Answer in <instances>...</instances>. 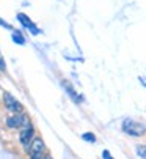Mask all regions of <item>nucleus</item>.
<instances>
[{
  "label": "nucleus",
  "mask_w": 146,
  "mask_h": 159,
  "mask_svg": "<svg viewBox=\"0 0 146 159\" xmlns=\"http://www.w3.org/2000/svg\"><path fill=\"white\" fill-rule=\"evenodd\" d=\"M123 131L131 135V137H141V135H144L146 132V126L143 123H138V121H134L131 118L124 120L123 121Z\"/></svg>",
  "instance_id": "obj_1"
},
{
  "label": "nucleus",
  "mask_w": 146,
  "mask_h": 159,
  "mask_svg": "<svg viewBox=\"0 0 146 159\" xmlns=\"http://www.w3.org/2000/svg\"><path fill=\"white\" fill-rule=\"evenodd\" d=\"M3 104H5V107L8 109V110H13V112H16V113H20L24 109H22V104L19 102V101H16V98L14 96H11L10 93H5L3 95Z\"/></svg>",
  "instance_id": "obj_2"
},
{
  "label": "nucleus",
  "mask_w": 146,
  "mask_h": 159,
  "mask_svg": "<svg viewBox=\"0 0 146 159\" xmlns=\"http://www.w3.org/2000/svg\"><path fill=\"white\" fill-rule=\"evenodd\" d=\"M24 126H25V128H24V131L20 132L19 140H20V143L24 147H27L30 143V140L33 139V135H35V129H33L32 123H27V121H25V125H24Z\"/></svg>",
  "instance_id": "obj_3"
},
{
  "label": "nucleus",
  "mask_w": 146,
  "mask_h": 159,
  "mask_svg": "<svg viewBox=\"0 0 146 159\" xmlns=\"http://www.w3.org/2000/svg\"><path fill=\"white\" fill-rule=\"evenodd\" d=\"M24 125H25V117H24L22 113H17V115L10 117V118L7 120V126L11 128V129L20 128V126H24Z\"/></svg>",
  "instance_id": "obj_4"
},
{
  "label": "nucleus",
  "mask_w": 146,
  "mask_h": 159,
  "mask_svg": "<svg viewBox=\"0 0 146 159\" xmlns=\"http://www.w3.org/2000/svg\"><path fill=\"white\" fill-rule=\"evenodd\" d=\"M17 19L20 20V24H22L24 27H27V29H29V30H30V32H32L33 35L39 33V30H38V29H36V27L33 25V22H32V20H30V19H29V17H27L25 14H22V13H19V14H17Z\"/></svg>",
  "instance_id": "obj_5"
},
{
  "label": "nucleus",
  "mask_w": 146,
  "mask_h": 159,
  "mask_svg": "<svg viewBox=\"0 0 146 159\" xmlns=\"http://www.w3.org/2000/svg\"><path fill=\"white\" fill-rule=\"evenodd\" d=\"M44 148H46V145H44L42 139L36 137V139L32 142V145H30L29 151H30V154H41V153L44 151Z\"/></svg>",
  "instance_id": "obj_6"
},
{
  "label": "nucleus",
  "mask_w": 146,
  "mask_h": 159,
  "mask_svg": "<svg viewBox=\"0 0 146 159\" xmlns=\"http://www.w3.org/2000/svg\"><path fill=\"white\" fill-rule=\"evenodd\" d=\"M135 151H137V154L141 159H146V145H137L135 147Z\"/></svg>",
  "instance_id": "obj_7"
},
{
  "label": "nucleus",
  "mask_w": 146,
  "mask_h": 159,
  "mask_svg": "<svg viewBox=\"0 0 146 159\" xmlns=\"http://www.w3.org/2000/svg\"><path fill=\"white\" fill-rule=\"evenodd\" d=\"M13 41L17 43V44H25V38H24L19 32H14L13 33Z\"/></svg>",
  "instance_id": "obj_8"
},
{
  "label": "nucleus",
  "mask_w": 146,
  "mask_h": 159,
  "mask_svg": "<svg viewBox=\"0 0 146 159\" xmlns=\"http://www.w3.org/2000/svg\"><path fill=\"white\" fill-rule=\"evenodd\" d=\"M82 139H83L85 142H91V143L96 142V137H94V134H93V132H85V134L82 135Z\"/></svg>",
  "instance_id": "obj_9"
},
{
  "label": "nucleus",
  "mask_w": 146,
  "mask_h": 159,
  "mask_svg": "<svg viewBox=\"0 0 146 159\" xmlns=\"http://www.w3.org/2000/svg\"><path fill=\"white\" fill-rule=\"evenodd\" d=\"M102 159H113V156L110 154V151L104 150V151H102Z\"/></svg>",
  "instance_id": "obj_10"
},
{
  "label": "nucleus",
  "mask_w": 146,
  "mask_h": 159,
  "mask_svg": "<svg viewBox=\"0 0 146 159\" xmlns=\"http://www.w3.org/2000/svg\"><path fill=\"white\" fill-rule=\"evenodd\" d=\"M0 25H2V27H5V29H10V25L7 24V22H5L3 19H0Z\"/></svg>",
  "instance_id": "obj_11"
},
{
  "label": "nucleus",
  "mask_w": 146,
  "mask_h": 159,
  "mask_svg": "<svg viewBox=\"0 0 146 159\" xmlns=\"http://www.w3.org/2000/svg\"><path fill=\"white\" fill-rule=\"evenodd\" d=\"M5 68H7V66H5V63H3V60H2V58H0V70H2V71H5Z\"/></svg>",
  "instance_id": "obj_12"
},
{
  "label": "nucleus",
  "mask_w": 146,
  "mask_h": 159,
  "mask_svg": "<svg viewBox=\"0 0 146 159\" xmlns=\"http://www.w3.org/2000/svg\"><path fill=\"white\" fill-rule=\"evenodd\" d=\"M32 159H41L39 154H32Z\"/></svg>",
  "instance_id": "obj_13"
},
{
  "label": "nucleus",
  "mask_w": 146,
  "mask_h": 159,
  "mask_svg": "<svg viewBox=\"0 0 146 159\" xmlns=\"http://www.w3.org/2000/svg\"><path fill=\"white\" fill-rule=\"evenodd\" d=\"M44 159H52V157H51V156H46V157H44Z\"/></svg>",
  "instance_id": "obj_14"
}]
</instances>
